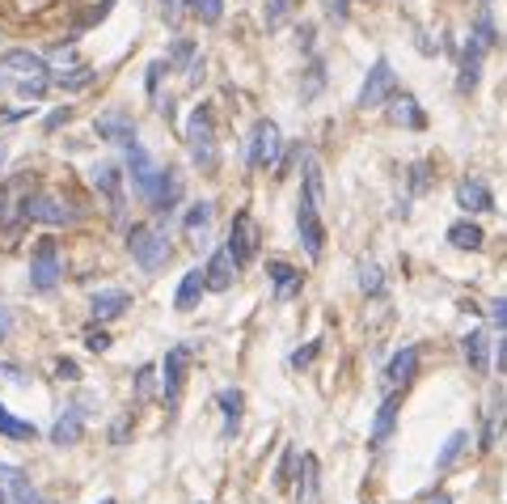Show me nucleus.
<instances>
[{
    "label": "nucleus",
    "mask_w": 507,
    "mask_h": 504,
    "mask_svg": "<svg viewBox=\"0 0 507 504\" xmlns=\"http://www.w3.org/2000/svg\"><path fill=\"white\" fill-rule=\"evenodd\" d=\"M491 323L499 326V331H507V297H494L491 301Z\"/></svg>",
    "instance_id": "nucleus-47"
},
{
    "label": "nucleus",
    "mask_w": 507,
    "mask_h": 504,
    "mask_svg": "<svg viewBox=\"0 0 507 504\" xmlns=\"http://www.w3.org/2000/svg\"><path fill=\"white\" fill-rule=\"evenodd\" d=\"M102 504H114V500H102Z\"/></svg>",
    "instance_id": "nucleus-58"
},
{
    "label": "nucleus",
    "mask_w": 507,
    "mask_h": 504,
    "mask_svg": "<svg viewBox=\"0 0 507 504\" xmlns=\"http://www.w3.org/2000/svg\"><path fill=\"white\" fill-rule=\"evenodd\" d=\"M237 271H241V267H237V259L229 254V246H220V251L207 259L204 280H207V289H212V293H229V289H233V280H237Z\"/></svg>",
    "instance_id": "nucleus-16"
},
{
    "label": "nucleus",
    "mask_w": 507,
    "mask_h": 504,
    "mask_svg": "<svg viewBox=\"0 0 507 504\" xmlns=\"http://www.w3.org/2000/svg\"><path fill=\"white\" fill-rule=\"evenodd\" d=\"M127 174H131L136 196L144 199V204H152V196H157V182H161V166L152 161V153L140 141L127 144Z\"/></svg>",
    "instance_id": "nucleus-7"
},
{
    "label": "nucleus",
    "mask_w": 507,
    "mask_h": 504,
    "mask_svg": "<svg viewBox=\"0 0 507 504\" xmlns=\"http://www.w3.org/2000/svg\"><path fill=\"white\" fill-rule=\"evenodd\" d=\"M157 5H161V17H165V22H174V17L182 14V0H157Z\"/></svg>",
    "instance_id": "nucleus-51"
},
{
    "label": "nucleus",
    "mask_w": 507,
    "mask_h": 504,
    "mask_svg": "<svg viewBox=\"0 0 507 504\" xmlns=\"http://www.w3.org/2000/svg\"><path fill=\"white\" fill-rule=\"evenodd\" d=\"M152 399V364H140L136 373V403H149Z\"/></svg>",
    "instance_id": "nucleus-42"
},
{
    "label": "nucleus",
    "mask_w": 507,
    "mask_h": 504,
    "mask_svg": "<svg viewBox=\"0 0 507 504\" xmlns=\"http://www.w3.org/2000/svg\"><path fill=\"white\" fill-rule=\"evenodd\" d=\"M427 187H431V166H427V161H414L411 166V196H423Z\"/></svg>",
    "instance_id": "nucleus-40"
},
{
    "label": "nucleus",
    "mask_w": 507,
    "mask_h": 504,
    "mask_svg": "<svg viewBox=\"0 0 507 504\" xmlns=\"http://www.w3.org/2000/svg\"><path fill=\"white\" fill-rule=\"evenodd\" d=\"M394 94H398V72H394V64L381 56L368 69V77H364V89H359L356 106H364V111H372V106H389Z\"/></svg>",
    "instance_id": "nucleus-5"
},
{
    "label": "nucleus",
    "mask_w": 507,
    "mask_h": 504,
    "mask_svg": "<svg viewBox=\"0 0 507 504\" xmlns=\"http://www.w3.org/2000/svg\"><path fill=\"white\" fill-rule=\"evenodd\" d=\"M64 280V259H59V242L39 238L34 254H30V289L34 293H55Z\"/></svg>",
    "instance_id": "nucleus-4"
},
{
    "label": "nucleus",
    "mask_w": 507,
    "mask_h": 504,
    "mask_svg": "<svg viewBox=\"0 0 507 504\" xmlns=\"http://www.w3.org/2000/svg\"><path fill=\"white\" fill-rule=\"evenodd\" d=\"M85 348H89V352H106V348H110V335H106V331H97V326H94V331L85 335Z\"/></svg>",
    "instance_id": "nucleus-49"
},
{
    "label": "nucleus",
    "mask_w": 507,
    "mask_h": 504,
    "mask_svg": "<svg viewBox=\"0 0 507 504\" xmlns=\"http://www.w3.org/2000/svg\"><path fill=\"white\" fill-rule=\"evenodd\" d=\"M414 373H419V348H414V344H406L402 352H394V361L385 364V373H381L385 394L398 390V386H411Z\"/></svg>",
    "instance_id": "nucleus-15"
},
{
    "label": "nucleus",
    "mask_w": 507,
    "mask_h": 504,
    "mask_svg": "<svg viewBox=\"0 0 507 504\" xmlns=\"http://www.w3.org/2000/svg\"><path fill=\"white\" fill-rule=\"evenodd\" d=\"M55 378H59V381H77V378H81V364H77V361H55Z\"/></svg>",
    "instance_id": "nucleus-46"
},
{
    "label": "nucleus",
    "mask_w": 507,
    "mask_h": 504,
    "mask_svg": "<svg viewBox=\"0 0 507 504\" xmlns=\"http://www.w3.org/2000/svg\"><path fill=\"white\" fill-rule=\"evenodd\" d=\"M321 85H326V64H321V60H313V64H309V85H304V98H313Z\"/></svg>",
    "instance_id": "nucleus-44"
},
{
    "label": "nucleus",
    "mask_w": 507,
    "mask_h": 504,
    "mask_svg": "<svg viewBox=\"0 0 507 504\" xmlns=\"http://www.w3.org/2000/svg\"><path fill=\"white\" fill-rule=\"evenodd\" d=\"M469 39L478 42L482 51H491V47H499V26H494V14H491V5H482L478 17H474V34Z\"/></svg>",
    "instance_id": "nucleus-32"
},
{
    "label": "nucleus",
    "mask_w": 507,
    "mask_h": 504,
    "mask_svg": "<svg viewBox=\"0 0 507 504\" xmlns=\"http://www.w3.org/2000/svg\"><path fill=\"white\" fill-rule=\"evenodd\" d=\"M466 445H469V433H466V428H457V433L444 441V449H439V458H436V471H439V475H444V471H453V466L461 463Z\"/></svg>",
    "instance_id": "nucleus-33"
},
{
    "label": "nucleus",
    "mask_w": 507,
    "mask_h": 504,
    "mask_svg": "<svg viewBox=\"0 0 507 504\" xmlns=\"http://www.w3.org/2000/svg\"><path fill=\"white\" fill-rule=\"evenodd\" d=\"M207 280H204V267H191L186 276H182L178 293H174V309H182V314H191L195 306H199V297H204Z\"/></svg>",
    "instance_id": "nucleus-29"
},
{
    "label": "nucleus",
    "mask_w": 507,
    "mask_h": 504,
    "mask_svg": "<svg viewBox=\"0 0 507 504\" xmlns=\"http://www.w3.org/2000/svg\"><path fill=\"white\" fill-rule=\"evenodd\" d=\"M5 373H9V381H17V386H26V378H22V369H14V364H5Z\"/></svg>",
    "instance_id": "nucleus-54"
},
{
    "label": "nucleus",
    "mask_w": 507,
    "mask_h": 504,
    "mask_svg": "<svg viewBox=\"0 0 507 504\" xmlns=\"http://www.w3.org/2000/svg\"><path fill=\"white\" fill-rule=\"evenodd\" d=\"M97 81L94 69H72V72H51V85H59V89H68V94H81V89H89V85Z\"/></svg>",
    "instance_id": "nucleus-36"
},
{
    "label": "nucleus",
    "mask_w": 507,
    "mask_h": 504,
    "mask_svg": "<svg viewBox=\"0 0 507 504\" xmlns=\"http://www.w3.org/2000/svg\"><path fill=\"white\" fill-rule=\"evenodd\" d=\"M482 81V47L469 39L466 56H461V69H457V94H474Z\"/></svg>",
    "instance_id": "nucleus-27"
},
{
    "label": "nucleus",
    "mask_w": 507,
    "mask_h": 504,
    "mask_svg": "<svg viewBox=\"0 0 507 504\" xmlns=\"http://www.w3.org/2000/svg\"><path fill=\"white\" fill-rule=\"evenodd\" d=\"M191 344H178V348H169V356H165V364H161V394H165V407L174 411L178 407V399H182V386H186V364H191Z\"/></svg>",
    "instance_id": "nucleus-9"
},
{
    "label": "nucleus",
    "mask_w": 507,
    "mask_h": 504,
    "mask_svg": "<svg viewBox=\"0 0 507 504\" xmlns=\"http://www.w3.org/2000/svg\"><path fill=\"white\" fill-rule=\"evenodd\" d=\"M81 216V212L72 208L64 196H55V191H34L26 204V221H39V225H72Z\"/></svg>",
    "instance_id": "nucleus-8"
},
{
    "label": "nucleus",
    "mask_w": 507,
    "mask_h": 504,
    "mask_svg": "<svg viewBox=\"0 0 507 504\" xmlns=\"http://www.w3.org/2000/svg\"><path fill=\"white\" fill-rule=\"evenodd\" d=\"M216 403H220V416H224V436H233L237 428H241V407H246V399H241V390H220L216 394Z\"/></svg>",
    "instance_id": "nucleus-30"
},
{
    "label": "nucleus",
    "mask_w": 507,
    "mask_h": 504,
    "mask_svg": "<svg viewBox=\"0 0 507 504\" xmlns=\"http://www.w3.org/2000/svg\"><path fill=\"white\" fill-rule=\"evenodd\" d=\"M431 504H453V496H431Z\"/></svg>",
    "instance_id": "nucleus-55"
},
{
    "label": "nucleus",
    "mask_w": 507,
    "mask_h": 504,
    "mask_svg": "<svg viewBox=\"0 0 507 504\" xmlns=\"http://www.w3.org/2000/svg\"><path fill=\"white\" fill-rule=\"evenodd\" d=\"M279 157H284V141H279V127L271 119H258L254 132H249V170H275L279 166Z\"/></svg>",
    "instance_id": "nucleus-6"
},
{
    "label": "nucleus",
    "mask_w": 507,
    "mask_h": 504,
    "mask_svg": "<svg viewBox=\"0 0 507 504\" xmlns=\"http://www.w3.org/2000/svg\"><path fill=\"white\" fill-rule=\"evenodd\" d=\"M0 488H5V496H9V504H55V500H42L39 491L30 488V479L22 466H0Z\"/></svg>",
    "instance_id": "nucleus-18"
},
{
    "label": "nucleus",
    "mask_w": 507,
    "mask_h": 504,
    "mask_svg": "<svg viewBox=\"0 0 507 504\" xmlns=\"http://www.w3.org/2000/svg\"><path fill=\"white\" fill-rule=\"evenodd\" d=\"M178 199H182V174L169 166V170H161V182H157V196H152L149 208L169 212V208H178Z\"/></svg>",
    "instance_id": "nucleus-28"
},
{
    "label": "nucleus",
    "mask_w": 507,
    "mask_h": 504,
    "mask_svg": "<svg viewBox=\"0 0 507 504\" xmlns=\"http://www.w3.org/2000/svg\"><path fill=\"white\" fill-rule=\"evenodd\" d=\"M301 466V454H296V445L284 449V458H279V466H275V488L279 491H288L292 488V471Z\"/></svg>",
    "instance_id": "nucleus-38"
},
{
    "label": "nucleus",
    "mask_w": 507,
    "mask_h": 504,
    "mask_svg": "<svg viewBox=\"0 0 507 504\" xmlns=\"http://www.w3.org/2000/svg\"><path fill=\"white\" fill-rule=\"evenodd\" d=\"M195 42L191 39H178V47H174V56H169V69H182V64H186V69H191L195 64Z\"/></svg>",
    "instance_id": "nucleus-41"
},
{
    "label": "nucleus",
    "mask_w": 507,
    "mask_h": 504,
    "mask_svg": "<svg viewBox=\"0 0 507 504\" xmlns=\"http://www.w3.org/2000/svg\"><path fill=\"white\" fill-rule=\"evenodd\" d=\"M461 356H466V364L474 369V378H482V373L491 369V339L482 335V331H469V335L461 339Z\"/></svg>",
    "instance_id": "nucleus-26"
},
{
    "label": "nucleus",
    "mask_w": 507,
    "mask_h": 504,
    "mask_svg": "<svg viewBox=\"0 0 507 504\" xmlns=\"http://www.w3.org/2000/svg\"><path fill=\"white\" fill-rule=\"evenodd\" d=\"M359 289H364V293H381V289H385L381 267H376V263H359Z\"/></svg>",
    "instance_id": "nucleus-39"
},
{
    "label": "nucleus",
    "mask_w": 507,
    "mask_h": 504,
    "mask_svg": "<svg viewBox=\"0 0 507 504\" xmlns=\"http://www.w3.org/2000/svg\"><path fill=\"white\" fill-rule=\"evenodd\" d=\"M494 364H499V373H507V331H503V339L494 344Z\"/></svg>",
    "instance_id": "nucleus-52"
},
{
    "label": "nucleus",
    "mask_w": 507,
    "mask_h": 504,
    "mask_svg": "<svg viewBox=\"0 0 507 504\" xmlns=\"http://www.w3.org/2000/svg\"><path fill=\"white\" fill-rule=\"evenodd\" d=\"M94 187L97 196L106 199V212L114 221H123V208H127V191H123V170L114 166V161H102L94 170Z\"/></svg>",
    "instance_id": "nucleus-11"
},
{
    "label": "nucleus",
    "mask_w": 507,
    "mask_h": 504,
    "mask_svg": "<svg viewBox=\"0 0 507 504\" xmlns=\"http://www.w3.org/2000/svg\"><path fill=\"white\" fill-rule=\"evenodd\" d=\"M267 276H271L275 301H292V297L304 289V271H296L288 259H271V263H267Z\"/></svg>",
    "instance_id": "nucleus-17"
},
{
    "label": "nucleus",
    "mask_w": 507,
    "mask_h": 504,
    "mask_svg": "<svg viewBox=\"0 0 507 504\" xmlns=\"http://www.w3.org/2000/svg\"><path fill=\"white\" fill-rule=\"evenodd\" d=\"M296 234L309 259H321L326 251V225H321V166L313 153H304V191L296 208Z\"/></svg>",
    "instance_id": "nucleus-1"
},
{
    "label": "nucleus",
    "mask_w": 507,
    "mask_h": 504,
    "mask_svg": "<svg viewBox=\"0 0 507 504\" xmlns=\"http://www.w3.org/2000/svg\"><path fill=\"white\" fill-rule=\"evenodd\" d=\"M72 119V106H59V111H51L47 115V119H42V127H47V132H55V127H64Z\"/></svg>",
    "instance_id": "nucleus-48"
},
{
    "label": "nucleus",
    "mask_w": 507,
    "mask_h": 504,
    "mask_svg": "<svg viewBox=\"0 0 507 504\" xmlns=\"http://www.w3.org/2000/svg\"><path fill=\"white\" fill-rule=\"evenodd\" d=\"M0 436H9V441H34V436H39V428H34L30 420H17L14 411L0 403Z\"/></svg>",
    "instance_id": "nucleus-34"
},
{
    "label": "nucleus",
    "mask_w": 507,
    "mask_h": 504,
    "mask_svg": "<svg viewBox=\"0 0 507 504\" xmlns=\"http://www.w3.org/2000/svg\"><path fill=\"white\" fill-rule=\"evenodd\" d=\"M389 124H394V127H411V132H423L427 115H423V106H419L411 94H394V98H389Z\"/></svg>",
    "instance_id": "nucleus-25"
},
{
    "label": "nucleus",
    "mask_w": 507,
    "mask_h": 504,
    "mask_svg": "<svg viewBox=\"0 0 507 504\" xmlns=\"http://www.w3.org/2000/svg\"><path fill=\"white\" fill-rule=\"evenodd\" d=\"M457 208H466L469 216L474 212H494V196H491V187L478 179H461L457 182Z\"/></svg>",
    "instance_id": "nucleus-24"
},
{
    "label": "nucleus",
    "mask_w": 507,
    "mask_h": 504,
    "mask_svg": "<svg viewBox=\"0 0 507 504\" xmlns=\"http://www.w3.org/2000/svg\"><path fill=\"white\" fill-rule=\"evenodd\" d=\"M131 309V293L127 289H102V293L89 297V314H94L97 323H110V318H119Z\"/></svg>",
    "instance_id": "nucleus-21"
},
{
    "label": "nucleus",
    "mask_w": 507,
    "mask_h": 504,
    "mask_svg": "<svg viewBox=\"0 0 507 504\" xmlns=\"http://www.w3.org/2000/svg\"><path fill=\"white\" fill-rule=\"evenodd\" d=\"M503 433H507V390H503V386H491V394H486V424H482L478 449H486V454H491Z\"/></svg>",
    "instance_id": "nucleus-12"
},
{
    "label": "nucleus",
    "mask_w": 507,
    "mask_h": 504,
    "mask_svg": "<svg viewBox=\"0 0 507 504\" xmlns=\"http://www.w3.org/2000/svg\"><path fill=\"white\" fill-rule=\"evenodd\" d=\"M317 352H321V339H313L309 348H296L292 352V369H309V364L317 361Z\"/></svg>",
    "instance_id": "nucleus-43"
},
{
    "label": "nucleus",
    "mask_w": 507,
    "mask_h": 504,
    "mask_svg": "<svg viewBox=\"0 0 507 504\" xmlns=\"http://www.w3.org/2000/svg\"><path fill=\"white\" fill-rule=\"evenodd\" d=\"M258 242H262V234H258V221L249 216V212H237V221H233V229H229V254L237 259V267H246L254 254H258Z\"/></svg>",
    "instance_id": "nucleus-13"
},
{
    "label": "nucleus",
    "mask_w": 507,
    "mask_h": 504,
    "mask_svg": "<svg viewBox=\"0 0 507 504\" xmlns=\"http://www.w3.org/2000/svg\"><path fill=\"white\" fill-rule=\"evenodd\" d=\"M0 72H14L17 81H30V77H51L47 60L34 56V51H5V56H0Z\"/></svg>",
    "instance_id": "nucleus-22"
},
{
    "label": "nucleus",
    "mask_w": 507,
    "mask_h": 504,
    "mask_svg": "<svg viewBox=\"0 0 507 504\" xmlns=\"http://www.w3.org/2000/svg\"><path fill=\"white\" fill-rule=\"evenodd\" d=\"M448 242H453L457 251H478L482 242H486V234L474 221H457V225H448Z\"/></svg>",
    "instance_id": "nucleus-35"
},
{
    "label": "nucleus",
    "mask_w": 507,
    "mask_h": 504,
    "mask_svg": "<svg viewBox=\"0 0 507 504\" xmlns=\"http://www.w3.org/2000/svg\"><path fill=\"white\" fill-rule=\"evenodd\" d=\"M94 127H97V136L106 144H136L140 141V132H136V119L127 111H106V115H97L94 119Z\"/></svg>",
    "instance_id": "nucleus-14"
},
{
    "label": "nucleus",
    "mask_w": 507,
    "mask_h": 504,
    "mask_svg": "<svg viewBox=\"0 0 507 504\" xmlns=\"http://www.w3.org/2000/svg\"><path fill=\"white\" fill-rule=\"evenodd\" d=\"M30 179H14L5 191H0V229L5 234H17L26 225V204H30Z\"/></svg>",
    "instance_id": "nucleus-10"
},
{
    "label": "nucleus",
    "mask_w": 507,
    "mask_h": 504,
    "mask_svg": "<svg viewBox=\"0 0 507 504\" xmlns=\"http://www.w3.org/2000/svg\"><path fill=\"white\" fill-rule=\"evenodd\" d=\"M9 331H14V314L0 306V339H9Z\"/></svg>",
    "instance_id": "nucleus-53"
},
{
    "label": "nucleus",
    "mask_w": 507,
    "mask_h": 504,
    "mask_svg": "<svg viewBox=\"0 0 507 504\" xmlns=\"http://www.w3.org/2000/svg\"><path fill=\"white\" fill-rule=\"evenodd\" d=\"M394 428H398V394L389 390L381 399V407H376V420H372V433H368V445L381 449L389 436H394Z\"/></svg>",
    "instance_id": "nucleus-23"
},
{
    "label": "nucleus",
    "mask_w": 507,
    "mask_h": 504,
    "mask_svg": "<svg viewBox=\"0 0 507 504\" xmlns=\"http://www.w3.org/2000/svg\"><path fill=\"white\" fill-rule=\"evenodd\" d=\"M326 14L334 17V22H347V14H351V0H326Z\"/></svg>",
    "instance_id": "nucleus-50"
},
{
    "label": "nucleus",
    "mask_w": 507,
    "mask_h": 504,
    "mask_svg": "<svg viewBox=\"0 0 507 504\" xmlns=\"http://www.w3.org/2000/svg\"><path fill=\"white\" fill-rule=\"evenodd\" d=\"M165 69H169L165 60H152V64H149V77H144V85H149V94H152V98H157V85H161Z\"/></svg>",
    "instance_id": "nucleus-45"
},
{
    "label": "nucleus",
    "mask_w": 507,
    "mask_h": 504,
    "mask_svg": "<svg viewBox=\"0 0 507 504\" xmlns=\"http://www.w3.org/2000/svg\"><path fill=\"white\" fill-rule=\"evenodd\" d=\"M212 221H216V204H212V199L191 204L186 216H182V234H186V242H191V246H204L207 234H212Z\"/></svg>",
    "instance_id": "nucleus-19"
},
{
    "label": "nucleus",
    "mask_w": 507,
    "mask_h": 504,
    "mask_svg": "<svg viewBox=\"0 0 507 504\" xmlns=\"http://www.w3.org/2000/svg\"><path fill=\"white\" fill-rule=\"evenodd\" d=\"M0 504H9V496H5V488H0Z\"/></svg>",
    "instance_id": "nucleus-56"
},
{
    "label": "nucleus",
    "mask_w": 507,
    "mask_h": 504,
    "mask_svg": "<svg viewBox=\"0 0 507 504\" xmlns=\"http://www.w3.org/2000/svg\"><path fill=\"white\" fill-rule=\"evenodd\" d=\"M85 403H89V399H85ZM85 403H72L59 411V420H55V428H51V445L68 449L85 436Z\"/></svg>",
    "instance_id": "nucleus-20"
},
{
    "label": "nucleus",
    "mask_w": 507,
    "mask_h": 504,
    "mask_svg": "<svg viewBox=\"0 0 507 504\" xmlns=\"http://www.w3.org/2000/svg\"><path fill=\"white\" fill-rule=\"evenodd\" d=\"M182 9L191 17H199L204 26H216L220 14H224V0H182Z\"/></svg>",
    "instance_id": "nucleus-37"
},
{
    "label": "nucleus",
    "mask_w": 507,
    "mask_h": 504,
    "mask_svg": "<svg viewBox=\"0 0 507 504\" xmlns=\"http://www.w3.org/2000/svg\"><path fill=\"white\" fill-rule=\"evenodd\" d=\"M0 166H5V144H0Z\"/></svg>",
    "instance_id": "nucleus-57"
},
{
    "label": "nucleus",
    "mask_w": 507,
    "mask_h": 504,
    "mask_svg": "<svg viewBox=\"0 0 507 504\" xmlns=\"http://www.w3.org/2000/svg\"><path fill=\"white\" fill-rule=\"evenodd\" d=\"M127 251H131L136 267L161 271V267L169 263V254H174L169 229H165V225H131V229H127Z\"/></svg>",
    "instance_id": "nucleus-2"
},
{
    "label": "nucleus",
    "mask_w": 507,
    "mask_h": 504,
    "mask_svg": "<svg viewBox=\"0 0 507 504\" xmlns=\"http://www.w3.org/2000/svg\"><path fill=\"white\" fill-rule=\"evenodd\" d=\"M296 496H301V504H317V496H321V483H317V458H313V454H304V458H301Z\"/></svg>",
    "instance_id": "nucleus-31"
},
{
    "label": "nucleus",
    "mask_w": 507,
    "mask_h": 504,
    "mask_svg": "<svg viewBox=\"0 0 507 504\" xmlns=\"http://www.w3.org/2000/svg\"><path fill=\"white\" fill-rule=\"evenodd\" d=\"M186 144H191V161L199 170H216L220 166V149H216V124L207 106H195L191 124H186Z\"/></svg>",
    "instance_id": "nucleus-3"
}]
</instances>
